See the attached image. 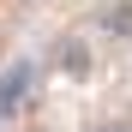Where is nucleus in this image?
Segmentation results:
<instances>
[{
  "mask_svg": "<svg viewBox=\"0 0 132 132\" xmlns=\"http://www.w3.org/2000/svg\"><path fill=\"white\" fill-rule=\"evenodd\" d=\"M30 90H36V66H30V60L6 66V72H0V120H6V114H18Z\"/></svg>",
  "mask_w": 132,
  "mask_h": 132,
  "instance_id": "nucleus-1",
  "label": "nucleus"
},
{
  "mask_svg": "<svg viewBox=\"0 0 132 132\" xmlns=\"http://www.w3.org/2000/svg\"><path fill=\"white\" fill-rule=\"evenodd\" d=\"M96 132H132V120H108V126H96Z\"/></svg>",
  "mask_w": 132,
  "mask_h": 132,
  "instance_id": "nucleus-2",
  "label": "nucleus"
}]
</instances>
